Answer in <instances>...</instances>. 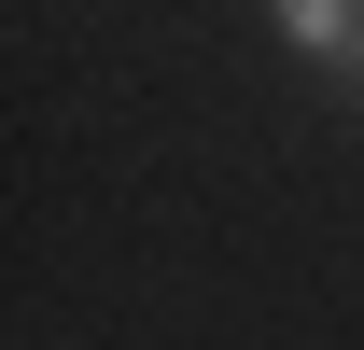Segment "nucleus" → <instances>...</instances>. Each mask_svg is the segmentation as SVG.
Segmentation results:
<instances>
[{
    "instance_id": "f257e3e1",
    "label": "nucleus",
    "mask_w": 364,
    "mask_h": 350,
    "mask_svg": "<svg viewBox=\"0 0 364 350\" xmlns=\"http://www.w3.org/2000/svg\"><path fill=\"white\" fill-rule=\"evenodd\" d=\"M267 28L322 70H364V0H267Z\"/></svg>"
}]
</instances>
